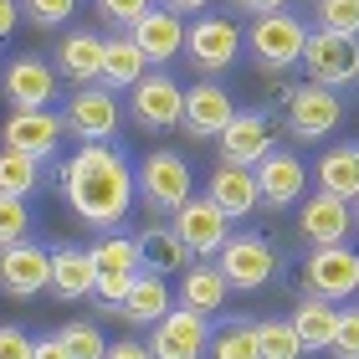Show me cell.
I'll list each match as a JSON object with an SVG mask.
<instances>
[{"instance_id": "cell-1", "label": "cell", "mask_w": 359, "mask_h": 359, "mask_svg": "<svg viewBox=\"0 0 359 359\" xmlns=\"http://www.w3.org/2000/svg\"><path fill=\"white\" fill-rule=\"evenodd\" d=\"M62 201L83 226L113 231L134 210V165L113 144H83L62 165Z\"/></svg>"}, {"instance_id": "cell-2", "label": "cell", "mask_w": 359, "mask_h": 359, "mask_svg": "<svg viewBox=\"0 0 359 359\" xmlns=\"http://www.w3.org/2000/svg\"><path fill=\"white\" fill-rule=\"evenodd\" d=\"M134 201L154 216H175L190 201V165L175 149H149L134 165Z\"/></svg>"}, {"instance_id": "cell-3", "label": "cell", "mask_w": 359, "mask_h": 359, "mask_svg": "<svg viewBox=\"0 0 359 359\" xmlns=\"http://www.w3.org/2000/svg\"><path fill=\"white\" fill-rule=\"evenodd\" d=\"M303 72L308 83H323V88H349L359 83V36H339V31H323V26H308L303 36Z\"/></svg>"}, {"instance_id": "cell-4", "label": "cell", "mask_w": 359, "mask_h": 359, "mask_svg": "<svg viewBox=\"0 0 359 359\" xmlns=\"http://www.w3.org/2000/svg\"><path fill=\"white\" fill-rule=\"evenodd\" d=\"M216 267H221V277H226V287L257 292V287H267L272 277H277V252H272L267 236L236 231V236H226V247L216 252Z\"/></svg>"}, {"instance_id": "cell-5", "label": "cell", "mask_w": 359, "mask_h": 359, "mask_svg": "<svg viewBox=\"0 0 359 359\" xmlns=\"http://www.w3.org/2000/svg\"><path fill=\"white\" fill-rule=\"evenodd\" d=\"M287 134L303 139V144H318L329 139L339 123H344V97L323 83H303V88H287Z\"/></svg>"}, {"instance_id": "cell-6", "label": "cell", "mask_w": 359, "mask_h": 359, "mask_svg": "<svg viewBox=\"0 0 359 359\" xmlns=\"http://www.w3.org/2000/svg\"><path fill=\"white\" fill-rule=\"evenodd\" d=\"M303 36H308V26L292 11H272V15H252V26H247L241 41L252 46V57L262 62L267 72H283L303 57Z\"/></svg>"}, {"instance_id": "cell-7", "label": "cell", "mask_w": 359, "mask_h": 359, "mask_svg": "<svg viewBox=\"0 0 359 359\" xmlns=\"http://www.w3.org/2000/svg\"><path fill=\"white\" fill-rule=\"evenodd\" d=\"M303 287L313 298H329V303H344L359 292V252L349 247H313L303 262Z\"/></svg>"}, {"instance_id": "cell-8", "label": "cell", "mask_w": 359, "mask_h": 359, "mask_svg": "<svg viewBox=\"0 0 359 359\" xmlns=\"http://www.w3.org/2000/svg\"><path fill=\"white\" fill-rule=\"evenodd\" d=\"M180 108H185V88H180L170 72H144L139 83L128 88V113H134V123L149 128V134L180 128Z\"/></svg>"}, {"instance_id": "cell-9", "label": "cell", "mask_w": 359, "mask_h": 359, "mask_svg": "<svg viewBox=\"0 0 359 359\" xmlns=\"http://www.w3.org/2000/svg\"><path fill=\"white\" fill-rule=\"evenodd\" d=\"M62 123H67V134L83 139V144H108L118 134V97H113L103 83H88V88H77L67 97Z\"/></svg>"}, {"instance_id": "cell-10", "label": "cell", "mask_w": 359, "mask_h": 359, "mask_svg": "<svg viewBox=\"0 0 359 359\" xmlns=\"http://www.w3.org/2000/svg\"><path fill=\"white\" fill-rule=\"evenodd\" d=\"M0 139H6V149L15 154H31V159H52L62 149V139H67V123H62L57 108H15L6 128H0Z\"/></svg>"}, {"instance_id": "cell-11", "label": "cell", "mask_w": 359, "mask_h": 359, "mask_svg": "<svg viewBox=\"0 0 359 359\" xmlns=\"http://www.w3.org/2000/svg\"><path fill=\"white\" fill-rule=\"evenodd\" d=\"M185 52L205 77H216V72L231 67L236 52H241V26L231 15H201V21L185 26Z\"/></svg>"}, {"instance_id": "cell-12", "label": "cell", "mask_w": 359, "mask_h": 359, "mask_svg": "<svg viewBox=\"0 0 359 359\" xmlns=\"http://www.w3.org/2000/svg\"><path fill=\"white\" fill-rule=\"evenodd\" d=\"M221 144V165H241V170H257L262 159L277 149V134H272V118L267 113H231V123L216 134Z\"/></svg>"}, {"instance_id": "cell-13", "label": "cell", "mask_w": 359, "mask_h": 359, "mask_svg": "<svg viewBox=\"0 0 359 359\" xmlns=\"http://www.w3.org/2000/svg\"><path fill=\"white\" fill-rule=\"evenodd\" d=\"M144 344H149V359H201L210 344V318L190 313V308H170Z\"/></svg>"}, {"instance_id": "cell-14", "label": "cell", "mask_w": 359, "mask_h": 359, "mask_svg": "<svg viewBox=\"0 0 359 359\" xmlns=\"http://www.w3.org/2000/svg\"><path fill=\"white\" fill-rule=\"evenodd\" d=\"M52 283V252L36 247V241H15V247H0V292L11 298H36Z\"/></svg>"}, {"instance_id": "cell-15", "label": "cell", "mask_w": 359, "mask_h": 359, "mask_svg": "<svg viewBox=\"0 0 359 359\" xmlns=\"http://www.w3.org/2000/svg\"><path fill=\"white\" fill-rule=\"evenodd\" d=\"M170 221H175V236L185 241L190 257H216V252L226 247V236H231V221H226L221 210L205 201V195H190V201L180 205Z\"/></svg>"}, {"instance_id": "cell-16", "label": "cell", "mask_w": 359, "mask_h": 359, "mask_svg": "<svg viewBox=\"0 0 359 359\" xmlns=\"http://www.w3.org/2000/svg\"><path fill=\"white\" fill-rule=\"evenodd\" d=\"M252 175H257V201H262L267 210H287V205H298V201H303V190H308V165H303V159L292 154V149H272Z\"/></svg>"}, {"instance_id": "cell-17", "label": "cell", "mask_w": 359, "mask_h": 359, "mask_svg": "<svg viewBox=\"0 0 359 359\" xmlns=\"http://www.w3.org/2000/svg\"><path fill=\"white\" fill-rule=\"evenodd\" d=\"M128 41L149 57V67H165V62H175L185 52V15H175L170 6H149L128 26Z\"/></svg>"}, {"instance_id": "cell-18", "label": "cell", "mask_w": 359, "mask_h": 359, "mask_svg": "<svg viewBox=\"0 0 359 359\" xmlns=\"http://www.w3.org/2000/svg\"><path fill=\"white\" fill-rule=\"evenodd\" d=\"M298 231L313 241V247H344L349 231H354V210H349V201H339V195L313 190L298 205Z\"/></svg>"}, {"instance_id": "cell-19", "label": "cell", "mask_w": 359, "mask_h": 359, "mask_svg": "<svg viewBox=\"0 0 359 359\" xmlns=\"http://www.w3.org/2000/svg\"><path fill=\"white\" fill-rule=\"evenodd\" d=\"M231 113H236L231 93L205 77V83H195V88L185 93V108H180V128H185V134H195V139H216L221 128L231 123Z\"/></svg>"}, {"instance_id": "cell-20", "label": "cell", "mask_w": 359, "mask_h": 359, "mask_svg": "<svg viewBox=\"0 0 359 359\" xmlns=\"http://www.w3.org/2000/svg\"><path fill=\"white\" fill-rule=\"evenodd\" d=\"M57 83L62 77L52 72V62H41V57H15L11 67H6V97H11V108H52L57 103Z\"/></svg>"}, {"instance_id": "cell-21", "label": "cell", "mask_w": 359, "mask_h": 359, "mask_svg": "<svg viewBox=\"0 0 359 359\" xmlns=\"http://www.w3.org/2000/svg\"><path fill=\"white\" fill-rule=\"evenodd\" d=\"M205 201L221 210L226 221H247L257 205V175L252 170H241V165H216L205 180Z\"/></svg>"}, {"instance_id": "cell-22", "label": "cell", "mask_w": 359, "mask_h": 359, "mask_svg": "<svg viewBox=\"0 0 359 359\" xmlns=\"http://www.w3.org/2000/svg\"><path fill=\"white\" fill-rule=\"evenodd\" d=\"M170 308H175L170 277H159V272H134V283H128L123 303L113 308V313H118V318H128V323H139V329H154V323L165 318Z\"/></svg>"}, {"instance_id": "cell-23", "label": "cell", "mask_w": 359, "mask_h": 359, "mask_svg": "<svg viewBox=\"0 0 359 359\" xmlns=\"http://www.w3.org/2000/svg\"><path fill=\"white\" fill-rule=\"evenodd\" d=\"M52 57H57L52 62L57 77L88 88V83H97V72H103V36H97V31H67V36L57 41Z\"/></svg>"}, {"instance_id": "cell-24", "label": "cell", "mask_w": 359, "mask_h": 359, "mask_svg": "<svg viewBox=\"0 0 359 359\" xmlns=\"http://www.w3.org/2000/svg\"><path fill=\"white\" fill-rule=\"evenodd\" d=\"M226 298H231V287H226V277H221L216 262H190L185 272H180V287H175V303L180 308L210 318V313H221V308H226Z\"/></svg>"}, {"instance_id": "cell-25", "label": "cell", "mask_w": 359, "mask_h": 359, "mask_svg": "<svg viewBox=\"0 0 359 359\" xmlns=\"http://www.w3.org/2000/svg\"><path fill=\"white\" fill-rule=\"evenodd\" d=\"M292 334H298V344H303V354H323L329 349V339H334V323H339V303H329V298H298L292 303Z\"/></svg>"}, {"instance_id": "cell-26", "label": "cell", "mask_w": 359, "mask_h": 359, "mask_svg": "<svg viewBox=\"0 0 359 359\" xmlns=\"http://www.w3.org/2000/svg\"><path fill=\"white\" fill-rule=\"evenodd\" d=\"M93 277H97V267H93V257H88V247H52V287L62 303H77V298H93Z\"/></svg>"}, {"instance_id": "cell-27", "label": "cell", "mask_w": 359, "mask_h": 359, "mask_svg": "<svg viewBox=\"0 0 359 359\" xmlns=\"http://www.w3.org/2000/svg\"><path fill=\"white\" fill-rule=\"evenodd\" d=\"M313 190L339 195V201H354V195H359V144H334V149L318 154Z\"/></svg>"}, {"instance_id": "cell-28", "label": "cell", "mask_w": 359, "mask_h": 359, "mask_svg": "<svg viewBox=\"0 0 359 359\" xmlns=\"http://www.w3.org/2000/svg\"><path fill=\"white\" fill-rule=\"evenodd\" d=\"M144 72H149V57H144L139 46L128 41V31H123V36H108V41H103V72H97V83H103L108 93H128Z\"/></svg>"}, {"instance_id": "cell-29", "label": "cell", "mask_w": 359, "mask_h": 359, "mask_svg": "<svg viewBox=\"0 0 359 359\" xmlns=\"http://www.w3.org/2000/svg\"><path fill=\"white\" fill-rule=\"evenodd\" d=\"M134 247H139V262H149V272H159V277H175L190 267V252L175 236V226H144L134 236Z\"/></svg>"}, {"instance_id": "cell-30", "label": "cell", "mask_w": 359, "mask_h": 359, "mask_svg": "<svg viewBox=\"0 0 359 359\" xmlns=\"http://www.w3.org/2000/svg\"><path fill=\"white\" fill-rule=\"evenodd\" d=\"M88 257H93V267H97V272H123V277L144 272L134 236H123V231H103V236H97L93 247H88Z\"/></svg>"}, {"instance_id": "cell-31", "label": "cell", "mask_w": 359, "mask_h": 359, "mask_svg": "<svg viewBox=\"0 0 359 359\" xmlns=\"http://www.w3.org/2000/svg\"><path fill=\"white\" fill-rule=\"evenodd\" d=\"M205 354H210V359H257V323H252V318L221 323V329L210 334Z\"/></svg>"}, {"instance_id": "cell-32", "label": "cell", "mask_w": 359, "mask_h": 359, "mask_svg": "<svg viewBox=\"0 0 359 359\" xmlns=\"http://www.w3.org/2000/svg\"><path fill=\"white\" fill-rule=\"evenodd\" d=\"M36 180H41V159L15 154V149H0V195L26 201V195L36 190Z\"/></svg>"}, {"instance_id": "cell-33", "label": "cell", "mask_w": 359, "mask_h": 359, "mask_svg": "<svg viewBox=\"0 0 359 359\" xmlns=\"http://www.w3.org/2000/svg\"><path fill=\"white\" fill-rule=\"evenodd\" d=\"M257 359H303V344L287 318H262L257 323Z\"/></svg>"}, {"instance_id": "cell-34", "label": "cell", "mask_w": 359, "mask_h": 359, "mask_svg": "<svg viewBox=\"0 0 359 359\" xmlns=\"http://www.w3.org/2000/svg\"><path fill=\"white\" fill-rule=\"evenodd\" d=\"M57 339L67 344V359H103V349H108V339L88 318H72L67 329H57Z\"/></svg>"}, {"instance_id": "cell-35", "label": "cell", "mask_w": 359, "mask_h": 359, "mask_svg": "<svg viewBox=\"0 0 359 359\" xmlns=\"http://www.w3.org/2000/svg\"><path fill=\"white\" fill-rule=\"evenodd\" d=\"M313 26L339 31V36H359V6L354 0H318L313 6Z\"/></svg>"}, {"instance_id": "cell-36", "label": "cell", "mask_w": 359, "mask_h": 359, "mask_svg": "<svg viewBox=\"0 0 359 359\" xmlns=\"http://www.w3.org/2000/svg\"><path fill=\"white\" fill-rule=\"evenodd\" d=\"M323 354H334V359H359V303L339 308L334 339H329V349H323Z\"/></svg>"}, {"instance_id": "cell-37", "label": "cell", "mask_w": 359, "mask_h": 359, "mask_svg": "<svg viewBox=\"0 0 359 359\" xmlns=\"http://www.w3.org/2000/svg\"><path fill=\"white\" fill-rule=\"evenodd\" d=\"M31 236V210L15 195H0V247H15V241Z\"/></svg>"}, {"instance_id": "cell-38", "label": "cell", "mask_w": 359, "mask_h": 359, "mask_svg": "<svg viewBox=\"0 0 359 359\" xmlns=\"http://www.w3.org/2000/svg\"><path fill=\"white\" fill-rule=\"evenodd\" d=\"M15 6H21L36 26H62L77 11V0H15Z\"/></svg>"}, {"instance_id": "cell-39", "label": "cell", "mask_w": 359, "mask_h": 359, "mask_svg": "<svg viewBox=\"0 0 359 359\" xmlns=\"http://www.w3.org/2000/svg\"><path fill=\"white\" fill-rule=\"evenodd\" d=\"M149 6H154V0H97V11H103L113 26H134Z\"/></svg>"}, {"instance_id": "cell-40", "label": "cell", "mask_w": 359, "mask_h": 359, "mask_svg": "<svg viewBox=\"0 0 359 359\" xmlns=\"http://www.w3.org/2000/svg\"><path fill=\"white\" fill-rule=\"evenodd\" d=\"M0 359H31V339L15 323H0Z\"/></svg>"}, {"instance_id": "cell-41", "label": "cell", "mask_w": 359, "mask_h": 359, "mask_svg": "<svg viewBox=\"0 0 359 359\" xmlns=\"http://www.w3.org/2000/svg\"><path fill=\"white\" fill-rule=\"evenodd\" d=\"M103 359H149V344L144 339H108Z\"/></svg>"}, {"instance_id": "cell-42", "label": "cell", "mask_w": 359, "mask_h": 359, "mask_svg": "<svg viewBox=\"0 0 359 359\" xmlns=\"http://www.w3.org/2000/svg\"><path fill=\"white\" fill-rule=\"evenodd\" d=\"M31 359H67V344L57 334H41V339H31Z\"/></svg>"}, {"instance_id": "cell-43", "label": "cell", "mask_w": 359, "mask_h": 359, "mask_svg": "<svg viewBox=\"0 0 359 359\" xmlns=\"http://www.w3.org/2000/svg\"><path fill=\"white\" fill-rule=\"evenodd\" d=\"M236 11H247V15H272V11H287V0H236Z\"/></svg>"}, {"instance_id": "cell-44", "label": "cell", "mask_w": 359, "mask_h": 359, "mask_svg": "<svg viewBox=\"0 0 359 359\" xmlns=\"http://www.w3.org/2000/svg\"><path fill=\"white\" fill-rule=\"evenodd\" d=\"M15 21H21V6H15V0H0V41L15 31Z\"/></svg>"}, {"instance_id": "cell-45", "label": "cell", "mask_w": 359, "mask_h": 359, "mask_svg": "<svg viewBox=\"0 0 359 359\" xmlns=\"http://www.w3.org/2000/svg\"><path fill=\"white\" fill-rule=\"evenodd\" d=\"M165 6H170L175 15H201V11L216 6V0H165Z\"/></svg>"}, {"instance_id": "cell-46", "label": "cell", "mask_w": 359, "mask_h": 359, "mask_svg": "<svg viewBox=\"0 0 359 359\" xmlns=\"http://www.w3.org/2000/svg\"><path fill=\"white\" fill-rule=\"evenodd\" d=\"M349 210H354V226H359V195H354V201H349Z\"/></svg>"}, {"instance_id": "cell-47", "label": "cell", "mask_w": 359, "mask_h": 359, "mask_svg": "<svg viewBox=\"0 0 359 359\" xmlns=\"http://www.w3.org/2000/svg\"><path fill=\"white\" fill-rule=\"evenodd\" d=\"M354 6H359V0H354Z\"/></svg>"}]
</instances>
